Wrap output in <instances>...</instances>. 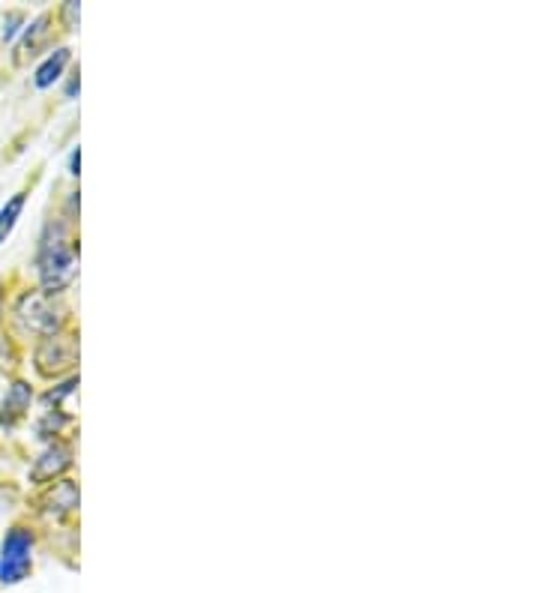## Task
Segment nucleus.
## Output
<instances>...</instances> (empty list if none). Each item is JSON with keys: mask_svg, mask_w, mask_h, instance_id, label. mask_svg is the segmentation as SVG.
<instances>
[{"mask_svg": "<svg viewBox=\"0 0 539 593\" xmlns=\"http://www.w3.org/2000/svg\"><path fill=\"white\" fill-rule=\"evenodd\" d=\"M18 21H21V15H18V12H12V15H9V27H3V36H6V39H12V36H15V30H18L15 24H18Z\"/></svg>", "mask_w": 539, "mask_h": 593, "instance_id": "nucleus-12", "label": "nucleus"}, {"mask_svg": "<svg viewBox=\"0 0 539 593\" xmlns=\"http://www.w3.org/2000/svg\"><path fill=\"white\" fill-rule=\"evenodd\" d=\"M48 21H51L48 15H39V18L24 30V39H21V45H18V54H15V60H18V63H21L27 54L33 57V54L39 51V42L48 36Z\"/></svg>", "mask_w": 539, "mask_h": 593, "instance_id": "nucleus-9", "label": "nucleus"}, {"mask_svg": "<svg viewBox=\"0 0 539 593\" xmlns=\"http://www.w3.org/2000/svg\"><path fill=\"white\" fill-rule=\"evenodd\" d=\"M30 552H33V534L27 528H12L3 540L0 555V582L18 585L30 573Z\"/></svg>", "mask_w": 539, "mask_h": 593, "instance_id": "nucleus-3", "label": "nucleus"}, {"mask_svg": "<svg viewBox=\"0 0 539 593\" xmlns=\"http://www.w3.org/2000/svg\"><path fill=\"white\" fill-rule=\"evenodd\" d=\"M15 318L21 321V327H27L33 333L54 336V333H60L63 321H66V309L60 306V300H54L45 291H27L15 306Z\"/></svg>", "mask_w": 539, "mask_h": 593, "instance_id": "nucleus-2", "label": "nucleus"}, {"mask_svg": "<svg viewBox=\"0 0 539 593\" xmlns=\"http://www.w3.org/2000/svg\"><path fill=\"white\" fill-rule=\"evenodd\" d=\"M0 315H3V288H0Z\"/></svg>", "mask_w": 539, "mask_h": 593, "instance_id": "nucleus-15", "label": "nucleus"}, {"mask_svg": "<svg viewBox=\"0 0 539 593\" xmlns=\"http://www.w3.org/2000/svg\"><path fill=\"white\" fill-rule=\"evenodd\" d=\"M78 255L72 246V237L66 231L63 222H48L42 243H39V279H42V291L45 294H60L72 279H75V267Z\"/></svg>", "mask_w": 539, "mask_h": 593, "instance_id": "nucleus-1", "label": "nucleus"}, {"mask_svg": "<svg viewBox=\"0 0 539 593\" xmlns=\"http://www.w3.org/2000/svg\"><path fill=\"white\" fill-rule=\"evenodd\" d=\"M78 363V339L75 336H45V342L36 351V372L42 378H57L63 372H69Z\"/></svg>", "mask_w": 539, "mask_h": 593, "instance_id": "nucleus-4", "label": "nucleus"}, {"mask_svg": "<svg viewBox=\"0 0 539 593\" xmlns=\"http://www.w3.org/2000/svg\"><path fill=\"white\" fill-rule=\"evenodd\" d=\"M66 63H69V48H57L39 69H36V78H33V84L39 87V90H45V87H51L60 75H63V69H66Z\"/></svg>", "mask_w": 539, "mask_h": 593, "instance_id": "nucleus-8", "label": "nucleus"}, {"mask_svg": "<svg viewBox=\"0 0 539 593\" xmlns=\"http://www.w3.org/2000/svg\"><path fill=\"white\" fill-rule=\"evenodd\" d=\"M72 468V447L69 444H51L33 465L30 480L33 483H48L60 474H66Z\"/></svg>", "mask_w": 539, "mask_h": 593, "instance_id": "nucleus-5", "label": "nucleus"}, {"mask_svg": "<svg viewBox=\"0 0 539 593\" xmlns=\"http://www.w3.org/2000/svg\"><path fill=\"white\" fill-rule=\"evenodd\" d=\"M75 90H78V75H72V81H69V87H66V96L72 99V96H75Z\"/></svg>", "mask_w": 539, "mask_h": 593, "instance_id": "nucleus-14", "label": "nucleus"}, {"mask_svg": "<svg viewBox=\"0 0 539 593\" xmlns=\"http://www.w3.org/2000/svg\"><path fill=\"white\" fill-rule=\"evenodd\" d=\"M42 507H45L48 516H57V519L78 510V486L72 480L54 483V489H48V495L42 498Z\"/></svg>", "mask_w": 539, "mask_h": 593, "instance_id": "nucleus-7", "label": "nucleus"}, {"mask_svg": "<svg viewBox=\"0 0 539 593\" xmlns=\"http://www.w3.org/2000/svg\"><path fill=\"white\" fill-rule=\"evenodd\" d=\"M21 210H24V192H15V195L3 204V210H0V243L12 234V228H15Z\"/></svg>", "mask_w": 539, "mask_h": 593, "instance_id": "nucleus-10", "label": "nucleus"}, {"mask_svg": "<svg viewBox=\"0 0 539 593\" xmlns=\"http://www.w3.org/2000/svg\"><path fill=\"white\" fill-rule=\"evenodd\" d=\"M78 165H81V153L72 150V156H69V174H78Z\"/></svg>", "mask_w": 539, "mask_h": 593, "instance_id": "nucleus-13", "label": "nucleus"}, {"mask_svg": "<svg viewBox=\"0 0 539 593\" xmlns=\"http://www.w3.org/2000/svg\"><path fill=\"white\" fill-rule=\"evenodd\" d=\"M30 399H33V390L24 384V381H15L9 390H6V396H3V402H0V429H15L21 420H24V414H27V408H30Z\"/></svg>", "mask_w": 539, "mask_h": 593, "instance_id": "nucleus-6", "label": "nucleus"}, {"mask_svg": "<svg viewBox=\"0 0 539 593\" xmlns=\"http://www.w3.org/2000/svg\"><path fill=\"white\" fill-rule=\"evenodd\" d=\"M75 387H78V378H69L66 384H60V387L48 390V393H45V405H54V408H57V414H60V411H63V402L75 393Z\"/></svg>", "mask_w": 539, "mask_h": 593, "instance_id": "nucleus-11", "label": "nucleus"}]
</instances>
